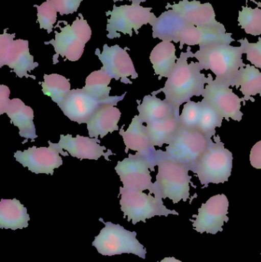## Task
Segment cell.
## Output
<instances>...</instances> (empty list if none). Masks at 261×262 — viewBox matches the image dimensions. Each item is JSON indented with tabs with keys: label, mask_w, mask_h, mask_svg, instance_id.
<instances>
[{
	"label": "cell",
	"mask_w": 261,
	"mask_h": 262,
	"mask_svg": "<svg viewBox=\"0 0 261 262\" xmlns=\"http://www.w3.org/2000/svg\"><path fill=\"white\" fill-rule=\"evenodd\" d=\"M202 113V102L189 101L185 103L179 116L181 127L185 128H197Z\"/></svg>",
	"instance_id": "cell-33"
},
{
	"label": "cell",
	"mask_w": 261,
	"mask_h": 262,
	"mask_svg": "<svg viewBox=\"0 0 261 262\" xmlns=\"http://www.w3.org/2000/svg\"><path fill=\"white\" fill-rule=\"evenodd\" d=\"M249 159L253 167L261 169V140L256 143L251 148Z\"/></svg>",
	"instance_id": "cell-37"
},
{
	"label": "cell",
	"mask_w": 261,
	"mask_h": 262,
	"mask_svg": "<svg viewBox=\"0 0 261 262\" xmlns=\"http://www.w3.org/2000/svg\"><path fill=\"white\" fill-rule=\"evenodd\" d=\"M137 103L138 116L144 124H151L171 117L180 116V112H178L165 100L162 101L156 98V95H146L141 104L139 101Z\"/></svg>",
	"instance_id": "cell-24"
},
{
	"label": "cell",
	"mask_w": 261,
	"mask_h": 262,
	"mask_svg": "<svg viewBox=\"0 0 261 262\" xmlns=\"http://www.w3.org/2000/svg\"><path fill=\"white\" fill-rule=\"evenodd\" d=\"M112 78L110 75L101 69V70L92 72L86 78L85 86L83 89L98 101H105L113 105L116 106L118 102L123 101L127 92L121 96H110V81Z\"/></svg>",
	"instance_id": "cell-26"
},
{
	"label": "cell",
	"mask_w": 261,
	"mask_h": 262,
	"mask_svg": "<svg viewBox=\"0 0 261 262\" xmlns=\"http://www.w3.org/2000/svg\"><path fill=\"white\" fill-rule=\"evenodd\" d=\"M9 95H10V90L9 88L4 84L0 85V115L6 114V109L9 105Z\"/></svg>",
	"instance_id": "cell-38"
},
{
	"label": "cell",
	"mask_w": 261,
	"mask_h": 262,
	"mask_svg": "<svg viewBox=\"0 0 261 262\" xmlns=\"http://www.w3.org/2000/svg\"><path fill=\"white\" fill-rule=\"evenodd\" d=\"M202 101L214 108L224 119L240 122L243 118L242 98H239L230 86L213 79L208 75V82L202 95Z\"/></svg>",
	"instance_id": "cell-12"
},
{
	"label": "cell",
	"mask_w": 261,
	"mask_h": 262,
	"mask_svg": "<svg viewBox=\"0 0 261 262\" xmlns=\"http://www.w3.org/2000/svg\"><path fill=\"white\" fill-rule=\"evenodd\" d=\"M6 114L11 123L19 130V136L32 141L38 137L34 124V112L32 107L26 105L19 98H13L9 101Z\"/></svg>",
	"instance_id": "cell-22"
},
{
	"label": "cell",
	"mask_w": 261,
	"mask_h": 262,
	"mask_svg": "<svg viewBox=\"0 0 261 262\" xmlns=\"http://www.w3.org/2000/svg\"><path fill=\"white\" fill-rule=\"evenodd\" d=\"M95 55L103 64L101 69L116 81L120 80L124 84H131L133 82L129 78L136 79L139 76L128 52L117 45L110 47L105 44L103 52L97 49Z\"/></svg>",
	"instance_id": "cell-15"
},
{
	"label": "cell",
	"mask_w": 261,
	"mask_h": 262,
	"mask_svg": "<svg viewBox=\"0 0 261 262\" xmlns=\"http://www.w3.org/2000/svg\"><path fill=\"white\" fill-rule=\"evenodd\" d=\"M188 24L177 12L170 9L155 18L150 25L153 26V38L178 43Z\"/></svg>",
	"instance_id": "cell-21"
},
{
	"label": "cell",
	"mask_w": 261,
	"mask_h": 262,
	"mask_svg": "<svg viewBox=\"0 0 261 262\" xmlns=\"http://www.w3.org/2000/svg\"><path fill=\"white\" fill-rule=\"evenodd\" d=\"M119 134L124 140L126 154L128 152L129 149H131L147 156L154 155L156 149L152 146L147 127L144 125V123L140 121L138 115L133 118L127 130H124V127H122Z\"/></svg>",
	"instance_id": "cell-23"
},
{
	"label": "cell",
	"mask_w": 261,
	"mask_h": 262,
	"mask_svg": "<svg viewBox=\"0 0 261 262\" xmlns=\"http://www.w3.org/2000/svg\"><path fill=\"white\" fill-rule=\"evenodd\" d=\"M131 5L113 6L111 12H107V15H110L107 20V38H120L121 33L133 35V31L138 33V30L144 25L151 24L156 18L151 12L152 8H145L140 6L142 2L146 0H130Z\"/></svg>",
	"instance_id": "cell-8"
},
{
	"label": "cell",
	"mask_w": 261,
	"mask_h": 262,
	"mask_svg": "<svg viewBox=\"0 0 261 262\" xmlns=\"http://www.w3.org/2000/svg\"><path fill=\"white\" fill-rule=\"evenodd\" d=\"M105 101H98L84 89H73L58 107L68 119L78 124H87ZM110 104V103H108Z\"/></svg>",
	"instance_id": "cell-17"
},
{
	"label": "cell",
	"mask_w": 261,
	"mask_h": 262,
	"mask_svg": "<svg viewBox=\"0 0 261 262\" xmlns=\"http://www.w3.org/2000/svg\"><path fill=\"white\" fill-rule=\"evenodd\" d=\"M260 5H261V3H260Z\"/></svg>",
	"instance_id": "cell-40"
},
{
	"label": "cell",
	"mask_w": 261,
	"mask_h": 262,
	"mask_svg": "<svg viewBox=\"0 0 261 262\" xmlns=\"http://www.w3.org/2000/svg\"><path fill=\"white\" fill-rule=\"evenodd\" d=\"M229 202L225 194L213 195L199 209L197 215H193L192 220L195 230L199 233L216 235L222 232V226L228 222Z\"/></svg>",
	"instance_id": "cell-13"
},
{
	"label": "cell",
	"mask_w": 261,
	"mask_h": 262,
	"mask_svg": "<svg viewBox=\"0 0 261 262\" xmlns=\"http://www.w3.org/2000/svg\"><path fill=\"white\" fill-rule=\"evenodd\" d=\"M30 220L27 209L16 199L0 202V228L1 229H22L29 226Z\"/></svg>",
	"instance_id": "cell-25"
},
{
	"label": "cell",
	"mask_w": 261,
	"mask_h": 262,
	"mask_svg": "<svg viewBox=\"0 0 261 262\" xmlns=\"http://www.w3.org/2000/svg\"><path fill=\"white\" fill-rule=\"evenodd\" d=\"M155 154L153 156L136 152L129 154V157L118 161L115 171L121 179L124 187L133 190H149L153 187L150 170L154 172L156 166Z\"/></svg>",
	"instance_id": "cell-10"
},
{
	"label": "cell",
	"mask_w": 261,
	"mask_h": 262,
	"mask_svg": "<svg viewBox=\"0 0 261 262\" xmlns=\"http://www.w3.org/2000/svg\"><path fill=\"white\" fill-rule=\"evenodd\" d=\"M42 92L46 96L60 105L65 99L70 89L69 79L58 74H51L44 75V81L41 82Z\"/></svg>",
	"instance_id": "cell-30"
},
{
	"label": "cell",
	"mask_w": 261,
	"mask_h": 262,
	"mask_svg": "<svg viewBox=\"0 0 261 262\" xmlns=\"http://www.w3.org/2000/svg\"><path fill=\"white\" fill-rule=\"evenodd\" d=\"M120 195V204L121 211L124 212V218H127L128 222L132 221L133 225L139 222L146 223L147 220L156 215H179L176 211L167 209L162 199L144 193L143 191L121 187Z\"/></svg>",
	"instance_id": "cell-6"
},
{
	"label": "cell",
	"mask_w": 261,
	"mask_h": 262,
	"mask_svg": "<svg viewBox=\"0 0 261 262\" xmlns=\"http://www.w3.org/2000/svg\"><path fill=\"white\" fill-rule=\"evenodd\" d=\"M231 87L240 88L244 102L253 100L252 97L257 95L261 97L260 71L255 66L246 64L240 69Z\"/></svg>",
	"instance_id": "cell-29"
},
{
	"label": "cell",
	"mask_w": 261,
	"mask_h": 262,
	"mask_svg": "<svg viewBox=\"0 0 261 262\" xmlns=\"http://www.w3.org/2000/svg\"><path fill=\"white\" fill-rule=\"evenodd\" d=\"M193 55L190 49L186 52H182L164 87L152 92L153 95L162 92L165 95V101L178 112H180L181 105L191 101L193 97L202 96L205 84L208 82V76L205 77L202 73L203 69L199 62H188V58H193Z\"/></svg>",
	"instance_id": "cell-1"
},
{
	"label": "cell",
	"mask_w": 261,
	"mask_h": 262,
	"mask_svg": "<svg viewBox=\"0 0 261 262\" xmlns=\"http://www.w3.org/2000/svg\"><path fill=\"white\" fill-rule=\"evenodd\" d=\"M57 12L61 15L76 12L82 0H50Z\"/></svg>",
	"instance_id": "cell-36"
},
{
	"label": "cell",
	"mask_w": 261,
	"mask_h": 262,
	"mask_svg": "<svg viewBox=\"0 0 261 262\" xmlns=\"http://www.w3.org/2000/svg\"><path fill=\"white\" fill-rule=\"evenodd\" d=\"M239 26L247 34L258 36L261 35V9L243 6L239 14Z\"/></svg>",
	"instance_id": "cell-32"
},
{
	"label": "cell",
	"mask_w": 261,
	"mask_h": 262,
	"mask_svg": "<svg viewBox=\"0 0 261 262\" xmlns=\"http://www.w3.org/2000/svg\"><path fill=\"white\" fill-rule=\"evenodd\" d=\"M234 41L232 34L227 33L226 30L213 28L197 27L188 24L184 29L179 39L181 46H202L216 44L230 45Z\"/></svg>",
	"instance_id": "cell-19"
},
{
	"label": "cell",
	"mask_w": 261,
	"mask_h": 262,
	"mask_svg": "<svg viewBox=\"0 0 261 262\" xmlns=\"http://www.w3.org/2000/svg\"><path fill=\"white\" fill-rule=\"evenodd\" d=\"M100 143L101 141L98 138L80 135L73 137L70 134H67L60 136L59 142L54 145L61 152H64L65 150L72 157L80 160H98L101 157H104L106 160H110L109 157L114 154L110 149L107 150L105 146H101Z\"/></svg>",
	"instance_id": "cell-16"
},
{
	"label": "cell",
	"mask_w": 261,
	"mask_h": 262,
	"mask_svg": "<svg viewBox=\"0 0 261 262\" xmlns=\"http://www.w3.org/2000/svg\"><path fill=\"white\" fill-rule=\"evenodd\" d=\"M155 161L158 173L150 194L162 200L170 199L173 203L186 202L190 197L192 180L188 168L169 158L160 149L155 152Z\"/></svg>",
	"instance_id": "cell-2"
},
{
	"label": "cell",
	"mask_w": 261,
	"mask_h": 262,
	"mask_svg": "<svg viewBox=\"0 0 261 262\" xmlns=\"http://www.w3.org/2000/svg\"><path fill=\"white\" fill-rule=\"evenodd\" d=\"M167 8H171L188 24L225 30L224 25L216 20L214 8L210 3H202L197 0H182L176 4L168 5Z\"/></svg>",
	"instance_id": "cell-18"
},
{
	"label": "cell",
	"mask_w": 261,
	"mask_h": 262,
	"mask_svg": "<svg viewBox=\"0 0 261 262\" xmlns=\"http://www.w3.org/2000/svg\"><path fill=\"white\" fill-rule=\"evenodd\" d=\"M15 34L4 33L0 35V67L7 66L12 69L18 78L23 77L35 79L33 75H29L38 67V63L34 61V57L29 52V41L14 40Z\"/></svg>",
	"instance_id": "cell-11"
},
{
	"label": "cell",
	"mask_w": 261,
	"mask_h": 262,
	"mask_svg": "<svg viewBox=\"0 0 261 262\" xmlns=\"http://www.w3.org/2000/svg\"><path fill=\"white\" fill-rule=\"evenodd\" d=\"M176 46L171 41H162L155 46L150 53V59L155 74L159 79L168 78L177 61Z\"/></svg>",
	"instance_id": "cell-28"
},
{
	"label": "cell",
	"mask_w": 261,
	"mask_h": 262,
	"mask_svg": "<svg viewBox=\"0 0 261 262\" xmlns=\"http://www.w3.org/2000/svg\"><path fill=\"white\" fill-rule=\"evenodd\" d=\"M159 262V261H158ZM160 262H182L179 261V260L176 259V258H173V257H169V258H165L162 259Z\"/></svg>",
	"instance_id": "cell-39"
},
{
	"label": "cell",
	"mask_w": 261,
	"mask_h": 262,
	"mask_svg": "<svg viewBox=\"0 0 261 262\" xmlns=\"http://www.w3.org/2000/svg\"><path fill=\"white\" fill-rule=\"evenodd\" d=\"M212 141L197 128L181 127L177 137L164 152L167 157L187 166L191 171Z\"/></svg>",
	"instance_id": "cell-9"
},
{
	"label": "cell",
	"mask_w": 261,
	"mask_h": 262,
	"mask_svg": "<svg viewBox=\"0 0 261 262\" xmlns=\"http://www.w3.org/2000/svg\"><path fill=\"white\" fill-rule=\"evenodd\" d=\"M37 9V18L40 29H45L48 33L52 32L57 20V10L50 0H46L41 6H35Z\"/></svg>",
	"instance_id": "cell-34"
},
{
	"label": "cell",
	"mask_w": 261,
	"mask_h": 262,
	"mask_svg": "<svg viewBox=\"0 0 261 262\" xmlns=\"http://www.w3.org/2000/svg\"><path fill=\"white\" fill-rule=\"evenodd\" d=\"M201 102L202 113L197 129L208 138L211 139V137L216 135V128L222 127L224 118L214 108L204 102L202 100Z\"/></svg>",
	"instance_id": "cell-31"
},
{
	"label": "cell",
	"mask_w": 261,
	"mask_h": 262,
	"mask_svg": "<svg viewBox=\"0 0 261 262\" xmlns=\"http://www.w3.org/2000/svg\"><path fill=\"white\" fill-rule=\"evenodd\" d=\"M79 16L81 18H77L72 26L66 25L61 28V32H55V39L45 42L55 49L54 64L58 62L59 55L70 61H78L82 56L85 45L91 37V29L81 14Z\"/></svg>",
	"instance_id": "cell-7"
},
{
	"label": "cell",
	"mask_w": 261,
	"mask_h": 262,
	"mask_svg": "<svg viewBox=\"0 0 261 262\" xmlns=\"http://www.w3.org/2000/svg\"><path fill=\"white\" fill-rule=\"evenodd\" d=\"M121 112L111 104H103L87 123L89 137L91 138H104L109 133L119 130L118 123Z\"/></svg>",
	"instance_id": "cell-20"
},
{
	"label": "cell",
	"mask_w": 261,
	"mask_h": 262,
	"mask_svg": "<svg viewBox=\"0 0 261 262\" xmlns=\"http://www.w3.org/2000/svg\"><path fill=\"white\" fill-rule=\"evenodd\" d=\"M241 46L246 54L247 60L261 71V38L257 42H249L247 38L239 40Z\"/></svg>",
	"instance_id": "cell-35"
},
{
	"label": "cell",
	"mask_w": 261,
	"mask_h": 262,
	"mask_svg": "<svg viewBox=\"0 0 261 262\" xmlns=\"http://www.w3.org/2000/svg\"><path fill=\"white\" fill-rule=\"evenodd\" d=\"M181 129L179 117H171L147 124V130L152 146L170 145L177 137Z\"/></svg>",
	"instance_id": "cell-27"
},
{
	"label": "cell",
	"mask_w": 261,
	"mask_h": 262,
	"mask_svg": "<svg viewBox=\"0 0 261 262\" xmlns=\"http://www.w3.org/2000/svg\"><path fill=\"white\" fill-rule=\"evenodd\" d=\"M213 137L214 140L191 169L205 186L228 182L232 172V152L225 148L219 136Z\"/></svg>",
	"instance_id": "cell-4"
},
{
	"label": "cell",
	"mask_w": 261,
	"mask_h": 262,
	"mask_svg": "<svg viewBox=\"0 0 261 262\" xmlns=\"http://www.w3.org/2000/svg\"><path fill=\"white\" fill-rule=\"evenodd\" d=\"M49 147L32 146L24 151H17L14 154L15 160L35 174L53 175L54 170L63 164L61 155L67 157L68 152H63L49 141Z\"/></svg>",
	"instance_id": "cell-14"
},
{
	"label": "cell",
	"mask_w": 261,
	"mask_h": 262,
	"mask_svg": "<svg viewBox=\"0 0 261 262\" xmlns=\"http://www.w3.org/2000/svg\"><path fill=\"white\" fill-rule=\"evenodd\" d=\"M100 221L104 223L105 227L101 229L92 243L100 254L105 256L133 254L145 259L147 250L136 239V232L127 230L119 224L106 223L102 219H100Z\"/></svg>",
	"instance_id": "cell-5"
},
{
	"label": "cell",
	"mask_w": 261,
	"mask_h": 262,
	"mask_svg": "<svg viewBox=\"0 0 261 262\" xmlns=\"http://www.w3.org/2000/svg\"><path fill=\"white\" fill-rule=\"evenodd\" d=\"M244 54L242 46L216 44L199 47L193 57L203 70L211 71L216 80L231 87L240 69L246 66L242 58Z\"/></svg>",
	"instance_id": "cell-3"
}]
</instances>
